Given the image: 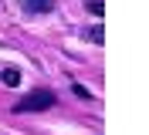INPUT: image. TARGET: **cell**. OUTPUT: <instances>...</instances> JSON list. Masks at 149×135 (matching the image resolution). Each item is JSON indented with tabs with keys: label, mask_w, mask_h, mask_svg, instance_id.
<instances>
[{
	"label": "cell",
	"mask_w": 149,
	"mask_h": 135,
	"mask_svg": "<svg viewBox=\"0 0 149 135\" xmlns=\"http://www.w3.org/2000/svg\"><path fill=\"white\" fill-rule=\"evenodd\" d=\"M20 7L27 10V14H47V10L54 7V0H20Z\"/></svg>",
	"instance_id": "cell-2"
},
{
	"label": "cell",
	"mask_w": 149,
	"mask_h": 135,
	"mask_svg": "<svg viewBox=\"0 0 149 135\" xmlns=\"http://www.w3.org/2000/svg\"><path fill=\"white\" fill-rule=\"evenodd\" d=\"M85 37L92 41V44H102V37H105V30H102V24H92L88 30H85Z\"/></svg>",
	"instance_id": "cell-4"
},
{
	"label": "cell",
	"mask_w": 149,
	"mask_h": 135,
	"mask_svg": "<svg viewBox=\"0 0 149 135\" xmlns=\"http://www.w3.org/2000/svg\"><path fill=\"white\" fill-rule=\"evenodd\" d=\"M54 105V95L51 91H44V88H37V91H31V95H24V98L14 105V111H44V108H51Z\"/></svg>",
	"instance_id": "cell-1"
},
{
	"label": "cell",
	"mask_w": 149,
	"mask_h": 135,
	"mask_svg": "<svg viewBox=\"0 0 149 135\" xmlns=\"http://www.w3.org/2000/svg\"><path fill=\"white\" fill-rule=\"evenodd\" d=\"M0 81L14 88V84H20V71H17V68H3V71H0Z\"/></svg>",
	"instance_id": "cell-3"
},
{
	"label": "cell",
	"mask_w": 149,
	"mask_h": 135,
	"mask_svg": "<svg viewBox=\"0 0 149 135\" xmlns=\"http://www.w3.org/2000/svg\"><path fill=\"white\" fill-rule=\"evenodd\" d=\"M74 95H78L81 101H92V91H88V88H81V84H74Z\"/></svg>",
	"instance_id": "cell-5"
}]
</instances>
